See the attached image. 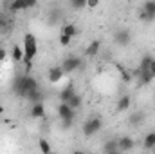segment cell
Listing matches in <instances>:
<instances>
[{"label": "cell", "mask_w": 155, "mask_h": 154, "mask_svg": "<svg viewBox=\"0 0 155 154\" xmlns=\"http://www.w3.org/2000/svg\"><path fill=\"white\" fill-rule=\"evenodd\" d=\"M38 87H40L38 80H36V78H33V76H29V73L16 76L15 80H13V85H11V89H13L15 96L24 98V100H25V96H27V93H29V91L38 89Z\"/></svg>", "instance_id": "6da1fadb"}, {"label": "cell", "mask_w": 155, "mask_h": 154, "mask_svg": "<svg viewBox=\"0 0 155 154\" xmlns=\"http://www.w3.org/2000/svg\"><path fill=\"white\" fill-rule=\"evenodd\" d=\"M38 54V42H36V37L33 33H27L24 37V64H25V71L29 73L31 67H33V60L35 56Z\"/></svg>", "instance_id": "7a4b0ae2"}, {"label": "cell", "mask_w": 155, "mask_h": 154, "mask_svg": "<svg viewBox=\"0 0 155 154\" xmlns=\"http://www.w3.org/2000/svg\"><path fill=\"white\" fill-rule=\"evenodd\" d=\"M101 129H103V120H101L99 116H90V118L85 120V123L81 125V131H83V136H85V138L96 136Z\"/></svg>", "instance_id": "3957f363"}, {"label": "cell", "mask_w": 155, "mask_h": 154, "mask_svg": "<svg viewBox=\"0 0 155 154\" xmlns=\"http://www.w3.org/2000/svg\"><path fill=\"white\" fill-rule=\"evenodd\" d=\"M139 18L143 22H146V24L153 22L155 20V0H146L143 4V7L139 11Z\"/></svg>", "instance_id": "277c9868"}, {"label": "cell", "mask_w": 155, "mask_h": 154, "mask_svg": "<svg viewBox=\"0 0 155 154\" xmlns=\"http://www.w3.org/2000/svg\"><path fill=\"white\" fill-rule=\"evenodd\" d=\"M81 65H83V62H81V58H78V56H67V58L61 62V69L65 71V75L74 73V71L79 69Z\"/></svg>", "instance_id": "5b68a950"}, {"label": "cell", "mask_w": 155, "mask_h": 154, "mask_svg": "<svg viewBox=\"0 0 155 154\" xmlns=\"http://www.w3.org/2000/svg\"><path fill=\"white\" fill-rule=\"evenodd\" d=\"M58 116H60V120H74L76 118V111L67 102H61L58 105Z\"/></svg>", "instance_id": "8992f818"}, {"label": "cell", "mask_w": 155, "mask_h": 154, "mask_svg": "<svg viewBox=\"0 0 155 154\" xmlns=\"http://www.w3.org/2000/svg\"><path fill=\"white\" fill-rule=\"evenodd\" d=\"M114 42H116L117 45L124 47V45H128L132 42V33L128 29H117L116 33H114Z\"/></svg>", "instance_id": "52a82bcc"}, {"label": "cell", "mask_w": 155, "mask_h": 154, "mask_svg": "<svg viewBox=\"0 0 155 154\" xmlns=\"http://www.w3.org/2000/svg\"><path fill=\"white\" fill-rule=\"evenodd\" d=\"M63 76H65V71L61 69V65L49 67V71H47V80H49L51 83H58V82H61Z\"/></svg>", "instance_id": "ba28073f"}, {"label": "cell", "mask_w": 155, "mask_h": 154, "mask_svg": "<svg viewBox=\"0 0 155 154\" xmlns=\"http://www.w3.org/2000/svg\"><path fill=\"white\" fill-rule=\"evenodd\" d=\"M117 145H119V152H128L135 147V140L132 136H121L117 138Z\"/></svg>", "instance_id": "9c48e42d"}, {"label": "cell", "mask_w": 155, "mask_h": 154, "mask_svg": "<svg viewBox=\"0 0 155 154\" xmlns=\"http://www.w3.org/2000/svg\"><path fill=\"white\" fill-rule=\"evenodd\" d=\"M139 67H141V69H148L155 78V56H152V54H144V56L141 58Z\"/></svg>", "instance_id": "30bf717a"}, {"label": "cell", "mask_w": 155, "mask_h": 154, "mask_svg": "<svg viewBox=\"0 0 155 154\" xmlns=\"http://www.w3.org/2000/svg\"><path fill=\"white\" fill-rule=\"evenodd\" d=\"M99 51H101V40H92V42L87 45L85 54H87V56H90V58H94V56H97V54H99Z\"/></svg>", "instance_id": "8fae6325"}, {"label": "cell", "mask_w": 155, "mask_h": 154, "mask_svg": "<svg viewBox=\"0 0 155 154\" xmlns=\"http://www.w3.org/2000/svg\"><path fill=\"white\" fill-rule=\"evenodd\" d=\"M74 94H76V87H74V83H67V85L60 91V100H61V102H69Z\"/></svg>", "instance_id": "7c38bea8"}, {"label": "cell", "mask_w": 155, "mask_h": 154, "mask_svg": "<svg viewBox=\"0 0 155 154\" xmlns=\"http://www.w3.org/2000/svg\"><path fill=\"white\" fill-rule=\"evenodd\" d=\"M153 80H155L153 75H152L148 69H141V75H139V78H137V83L143 87V85H150Z\"/></svg>", "instance_id": "4fadbf2b"}, {"label": "cell", "mask_w": 155, "mask_h": 154, "mask_svg": "<svg viewBox=\"0 0 155 154\" xmlns=\"http://www.w3.org/2000/svg\"><path fill=\"white\" fill-rule=\"evenodd\" d=\"M29 114H31V118H43V116H45V105H43V102H36V103H33Z\"/></svg>", "instance_id": "5bb4252c"}, {"label": "cell", "mask_w": 155, "mask_h": 154, "mask_svg": "<svg viewBox=\"0 0 155 154\" xmlns=\"http://www.w3.org/2000/svg\"><path fill=\"white\" fill-rule=\"evenodd\" d=\"M130 105H132V98L128 96V94H123L121 98H119V102H117V111L119 113H123V111H128L130 109Z\"/></svg>", "instance_id": "9a60e30c"}, {"label": "cell", "mask_w": 155, "mask_h": 154, "mask_svg": "<svg viewBox=\"0 0 155 154\" xmlns=\"http://www.w3.org/2000/svg\"><path fill=\"white\" fill-rule=\"evenodd\" d=\"M103 152H107V154H117L119 152L117 140H107V142L103 143Z\"/></svg>", "instance_id": "2e32d148"}, {"label": "cell", "mask_w": 155, "mask_h": 154, "mask_svg": "<svg viewBox=\"0 0 155 154\" xmlns=\"http://www.w3.org/2000/svg\"><path fill=\"white\" fill-rule=\"evenodd\" d=\"M43 93L40 91V87L38 89H33V91H29L27 93V96H25V100H29L31 103H36V102H43Z\"/></svg>", "instance_id": "e0dca14e"}, {"label": "cell", "mask_w": 155, "mask_h": 154, "mask_svg": "<svg viewBox=\"0 0 155 154\" xmlns=\"http://www.w3.org/2000/svg\"><path fill=\"white\" fill-rule=\"evenodd\" d=\"M61 33L63 35H69V37H78V33H79V29H78L76 24H72V22H69V24H63L61 26Z\"/></svg>", "instance_id": "ac0fdd59"}, {"label": "cell", "mask_w": 155, "mask_h": 154, "mask_svg": "<svg viewBox=\"0 0 155 154\" xmlns=\"http://www.w3.org/2000/svg\"><path fill=\"white\" fill-rule=\"evenodd\" d=\"M143 145H144L146 151H155V132H148V134L144 136Z\"/></svg>", "instance_id": "d6986e66"}, {"label": "cell", "mask_w": 155, "mask_h": 154, "mask_svg": "<svg viewBox=\"0 0 155 154\" xmlns=\"http://www.w3.org/2000/svg\"><path fill=\"white\" fill-rule=\"evenodd\" d=\"M116 67H117V71H119V75H121V80H123L124 83H128V82H132V80H134V78H132V73H130V71H128L124 65L117 64Z\"/></svg>", "instance_id": "ffe728a7"}, {"label": "cell", "mask_w": 155, "mask_h": 154, "mask_svg": "<svg viewBox=\"0 0 155 154\" xmlns=\"http://www.w3.org/2000/svg\"><path fill=\"white\" fill-rule=\"evenodd\" d=\"M11 56H13L15 62H22V60H24V47H20V45H13V49H11Z\"/></svg>", "instance_id": "44dd1931"}, {"label": "cell", "mask_w": 155, "mask_h": 154, "mask_svg": "<svg viewBox=\"0 0 155 154\" xmlns=\"http://www.w3.org/2000/svg\"><path fill=\"white\" fill-rule=\"evenodd\" d=\"M9 11H11V13H18V11H27V9H25L24 0H13V2L9 4Z\"/></svg>", "instance_id": "7402d4cb"}, {"label": "cell", "mask_w": 155, "mask_h": 154, "mask_svg": "<svg viewBox=\"0 0 155 154\" xmlns=\"http://www.w3.org/2000/svg\"><path fill=\"white\" fill-rule=\"evenodd\" d=\"M67 103H69V105H71V107H72L74 111H78V109H79V107L83 105V96H79V94L76 93V94H74V96H72V98H71V100L67 102Z\"/></svg>", "instance_id": "603a6c76"}, {"label": "cell", "mask_w": 155, "mask_h": 154, "mask_svg": "<svg viewBox=\"0 0 155 154\" xmlns=\"http://www.w3.org/2000/svg\"><path fill=\"white\" fill-rule=\"evenodd\" d=\"M143 121H144V113H141V111H135L130 116V123H134V125H141Z\"/></svg>", "instance_id": "cb8c5ba5"}, {"label": "cell", "mask_w": 155, "mask_h": 154, "mask_svg": "<svg viewBox=\"0 0 155 154\" xmlns=\"http://www.w3.org/2000/svg\"><path fill=\"white\" fill-rule=\"evenodd\" d=\"M60 18H61V15H60L58 9H52V11L49 13V24H51V26H56V24L60 22Z\"/></svg>", "instance_id": "d4e9b609"}, {"label": "cell", "mask_w": 155, "mask_h": 154, "mask_svg": "<svg viewBox=\"0 0 155 154\" xmlns=\"http://www.w3.org/2000/svg\"><path fill=\"white\" fill-rule=\"evenodd\" d=\"M38 147H40V151H41L43 154L52 152V147H51V143H49L47 140H38Z\"/></svg>", "instance_id": "484cf974"}, {"label": "cell", "mask_w": 155, "mask_h": 154, "mask_svg": "<svg viewBox=\"0 0 155 154\" xmlns=\"http://www.w3.org/2000/svg\"><path fill=\"white\" fill-rule=\"evenodd\" d=\"M69 2H71V7H72V9H76V11L87 7V0H69Z\"/></svg>", "instance_id": "4316f807"}, {"label": "cell", "mask_w": 155, "mask_h": 154, "mask_svg": "<svg viewBox=\"0 0 155 154\" xmlns=\"http://www.w3.org/2000/svg\"><path fill=\"white\" fill-rule=\"evenodd\" d=\"M71 42H72V37H69V35H63V33L60 35V45H63V47H67V45H69Z\"/></svg>", "instance_id": "83f0119b"}, {"label": "cell", "mask_w": 155, "mask_h": 154, "mask_svg": "<svg viewBox=\"0 0 155 154\" xmlns=\"http://www.w3.org/2000/svg\"><path fill=\"white\" fill-rule=\"evenodd\" d=\"M72 123H74V120H61V129L63 131H69L72 127Z\"/></svg>", "instance_id": "f1b7e54d"}, {"label": "cell", "mask_w": 155, "mask_h": 154, "mask_svg": "<svg viewBox=\"0 0 155 154\" xmlns=\"http://www.w3.org/2000/svg\"><path fill=\"white\" fill-rule=\"evenodd\" d=\"M99 5V0H87V7L88 9H96Z\"/></svg>", "instance_id": "f546056e"}, {"label": "cell", "mask_w": 155, "mask_h": 154, "mask_svg": "<svg viewBox=\"0 0 155 154\" xmlns=\"http://www.w3.org/2000/svg\"><path fill=\"white\" fill-rule=\"evenodd\" d=\"M24 4H25V9H31L38 4V0H24Z\"/></svg>", "instance_id": "4dcf8cb0"}, {"label": "cell", "mask_w": 155, "mask_h": 154, "mask_svg": "<svg viewBox=\"0 0 155 154\" xmlns=\"http://www.w3.org/2000/svg\"><path fill=\"white\" fill-rule=\"evenodd\" d=\"M5 54H7V53H5V49H2V47H0V62H2V60H5Z\"/></svg>", "instance_id": "1f68e13d"}, {"label": "cell", "mask_w": 155, "mask_h": 154, "mask_svg": "<svg viewBox=\"0 0 155 154\" xmlns=\"http://www.w3.org/2000/svg\"><path fill=\"white\" fill-rule=\"evenodd\" d=\"M4 114V107H2V105H0V116Z\"/></svg>", "instance_id": "d6a6232c"}]
</instances>
